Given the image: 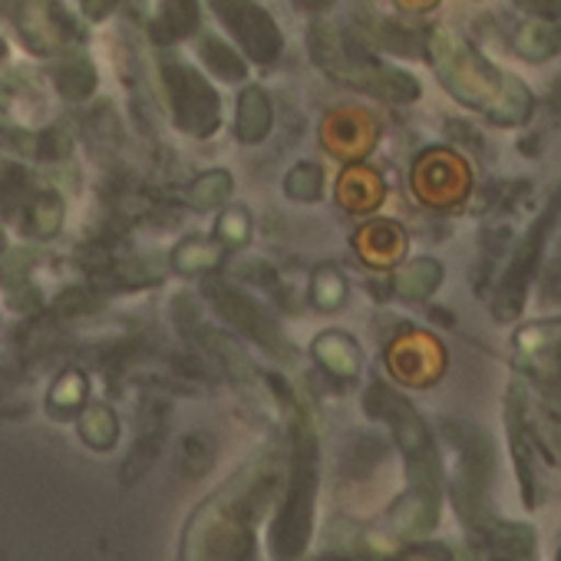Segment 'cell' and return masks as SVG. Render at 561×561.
I'll return each mask as SVG.
<instances>
[{"instance_id":"cell-1","label":"cell","mask_w":561,"mask_h":561,"mask_svg":"<svg viewBox=\"0 0 561 561\" xmlns=\"http://www.w3.org/2000/svg\"><path fill=\"white\" fill-rule=\"evenodd\" d=\"M280 482V453L261 449L234 472L192 518L185 531L188 558H248L254 551V522Z\"/></svg>"},{"instance_id":"cell-2","label":"cell","mask_w":561,"mask_h":561,"mask_svg":"<svg viewBox=\"0 0 561 561\" xmlns=\"http://www.w3.org/2000/svg\"><path fill=\"white\" fill-rule=\"evenodd\" d=\"M430 57L443 87L466 106L495 116L499 123H518L528 113V90L508 73L495 70L476 50H469L456 34L436 31L430 37Z\"/></svg>"},{"instance_id":"cell-3","label":"cell","mask_w":561,"mask_h":561,"mask_svg":"<svg viewBox=\"0 0 561 561\" xmlns=\"http://www.w3.org/2000/svg\"><path fill=\"white\" fill-rule=\"evenodd\" d=\"M280 393V403L288 410V426H291V485L288 495L280 502V512L274 518L271 531V548L277 558H298L308 548L311 525H314V495H318V433L308 416V410L295 400V393L271 380Z\"/></svg>"},{"instance_id":"cell-4","label":"cell","mask_w":561,"mask_h":561,"mask_svg":"<svg viewBox=\"0 0 561 561\" xmlns=\"http://www.w3.org/2000/svg\"><path fill=\"white\" fill-rule=\"evenodd\" d=\"M367 410L374 416H383L403 453H407V466H410V495L407 505L400 508V528L403 531H416V528H433L436 512H439V489H436V453L430 443V433L423 426V420L416 416V410L400 400L397 393H390L387 387H370L367 390Z\"/></svg>"},{"instance_id":"cell-5","label":"cell","mask_w":561,"mask_h":561,"mask_svg":"<svg viewBox=\"0 0 561 561\" xmlns=\"http://www.w3.org/2000/svg\"><path fill=\"white\" fill-rule=\"evenodd\" d=\"M311 54H314V64L324 67L334 80L367 96L390 100V103H413L420 96V83L413 77L374 60L334 27H321V24L311 27Z\"/></svg>"},{"instance_id":"cell-6","label":"cell","mask_w":561,"mask_h":561,"mask_svg":"<svg viewBox=\"0 0 561 561\" xmlns=\"http://www.w3.org/2000/svg\"><path fill=\"white\" fill-rule=\"evenodd\" d=\"M162 87H165L169 113L182 133L205 139L218 129L221 103H218L215 87L202 73H195L185 64H165L162 67Z\"/></svg>"},{"instance_id":"cell-7","label":"cell","mask_w":561,"mask_h":561,"mask_svg":"<svg viewBox=\"0 0 561 561\" xmlns=\"http://www.w3.org/2000/svg\"><path fill=\"white\" fill-rule=\"evenodd\" d=\"M205 298L215 305V311H218L231 328H238L248 341H254V344L264 347L267 354H274V357H280V360H291V357H295V347L288 344L285 331H280V328L264 314V308H261L251 295H244L241 288L228 285V280H221V277H208V280H205Z\"/></svg>"},{"instance_id":"cell-8","label":"cell","mask_w":561,"mask_h":561,"mask_svg":"<svg viewBox=\"0 0 561 561\" xmlns=\"http://www.w3.org/2000/svg\"><path fill=\"white\" fill-rule=\"evenodd\" d=\"M11 21L21 31V41L41 57L64 54L83 41L80 24L67 14L60 0H18Z\"/></svg>"},{"instance_id":"cell-9","label":"cell","mask_w":561,"mask_h":561,"mask_svg":"<svg viewBox=\"0 0 561 561\" xmlns=\"http://www.w3.org/2000/svg\"><path fill=\"white\" fill-rule=\"evenodd\" d=\"M215 14L225 21V27L238 37L241 50L254 64H274L280 54V31L271 21L267 11H261L254 0H211Z\"/></svg>"},{"instance_id":"cell-10","label":"cell","mask_w":561,"mask_h":561,"mask_svg":"<svg viewBox=\"0 0 561 561\" xmlns=\"http://www.w3.org/2000/svg\"><path fill=\"white\" fill-rule=\"evenodd\" d=\"M413 188L426 205H456L469 192V169L453 152H426L413 169Z\"/></svg>"},{"instance_id":"cell-11","label":"cell","mask_w":561,"mask_h":561,"mask_svg":"<svg viewBox=\"0 0 561 561\" xmlns=\"http://www.w3.org/2000/svg\"><path fill=\"white\" fill-rule=\"evenodd\" d=\"M390 370L407 387H430L443 374V347L426 334H407L390 347Z\"/></svg>"},{"instance_id":"cell-12","label":"cell","mask_w":561,"mask_h":561,"mask_svg":"<svg viewBox=\"0 0 561 561\" xmlns=\"http://www.w3.org/2000/svg\"><path fill=\"white\" fill-rule=\"evenodd\" d=\"M324 149L337 159H364L377 142V123L364 110H334L321 129Z\"/></svg>"},{"instance_id":"cell-13","label":"cell","mask_w":561,"mask_h":561,"mask_svg":"<svg viewBox=\"0 0 561 561\" xmlns=\"http://www.w3.org/2000/svg\"><path fill=\"white\" fill-rule=\"evenodd\" d=\"M357 251L367 257V264L387 267V264L400 261L403 251H407L403 228L393 225V221H374V225L360 228V234H357Z\"/></svg>"},{"instance_id":"cell-14","label":"cell","mask_w":561,"mask_h":561,"mask_svg":"<svg viewBox=\"0 0 561 561\" xmlns=\"http://www.w3.org/2000/svg\"><path fill=\"white\" fill-rule=\"evenodd\" d=\"M271 100L261 87H248L241 96H238V123H234V136L244 142V146H257L261 139H267L271 133Z\"/></svg>"},{"instance_id":"cell-15","label":"cell","mask_w":561,"mask_h":561,"mask_svg":"<svg viewBox=\"0 0 561 561\" xmlns=\"http://www.w3.org/2000/svg\"><path fill=\"white\" fill-rule=\"evenodd\" d=\"M337 198L347 211H374L383 202V182L374 169L367 165H351L341 175Z\"/></svg>"},{"instance_id":"cell-16","label":"cell","mask_w":561,"mask_h":561,"mask_svg":"<svg viewBox=\"0 0 561 561\" xmlns=\"http://www.w3.org/2000/svg\"><path fill=\"white\" fill-rule=\"evenodd\" d=\"M314 357H318V364L328 370V374H334V377H341V380H354L357 374H360V347L347 337V334H337V331H331V334H321L318 341H314Z\"/></svg>"},{"instance_id":"cell-17","label":"cell","mask_w":561,"mask_h":561,"mask_svg":"<svg viewBox=\"0 0 561 561\" xmlns=\"http://www.w3.org/2000/svg\"><path fill=\"white\" fill-rule=\"evenodd\" d=\"M27 271H31L27 251H11L8 261H0V280H4L11 305L14 308H24V311H37L41 308V298H37L34 285L27 280Z\"/></svg>"},{"instance_id":"cell-18","label":"cell","mask_w":561,"mask_h":561,"mask_svg":"<svg viewBox=\"0 0 561 561\" xmlns=\"http://www.w3.org/2000/svg\"><path fill=\"white\" fill-rule=\"evenodd\" d=\"M54 87L60 90V96L67 100H87L96 90V70L83 54L64 57L54 70Z\"/></svg>"},{"instance_id":"cell-19","label":"cell","mask_w":561,"mask_h":561,"mask_svg":"<svg viewBox=\"0 0 561 561\" xmlns=\"http://www.w3.org/2000/svg\"><path fill=\"white\" fill-rule=\"evenodd\" d=\"M198 27V0H162V14L156 24V41L172 44Z\"/></svg>"},{"instance_id":"cell-20","label":"cell","mask_w":561,"mask_h":561,"mask_svg":"<svg viewBox=\"0 0 561 561\" xmlns=\"http://www.w3.org/2000/svg\"><path fill=\"white\" fill-rule=\"evenodd\" d=\"M80 436L90 449H110L119 436L116 413L106 403H93L90 410L80 413Z\"/></svg>"},{"instance_id":"cell-21","label":"cell","mask_w":561,"mask_h":561,"mask_svg":"<svg viewBox=\"0 0 561 561\" xmlns=\"http://www.w3.org/2000/svg\"><path fill=\"white\" fill-rule=\"evenodd\" d=\"M64 225V202L57 192H37L31 208H27V218H24V228L34 231V238H54Z\"/></svg>"},{"instance_id":"cell-22","label":"cell","mask_w":561,"mask_h":561,"mask_svg":"<svg viewBox=\"0 0 561 561\" xmlns=\"http://www.w3.org/2000/svg\"><path fill=\"white\" fill-rule=\"evenodd\" d=\"M439 280H443V267L430 257H420V261H410L407 267H400L397 291L403 298H426Z\"/></svg>"},{"instance_id":"cell-23","label":"cell","mask_w":561,"mask_h":561,"mask_svg":"<svg viewBox=\"0 0 561 561\" xmlns=\"http://www.w3.org/2000/svg\"><path fill=\"white\" fill-rule=\"evenodd\" d=\"M87 403V377L80 370H67L57 377L50 390V413L57 416H77Z\"/></svg>"},{"instance_id":"cell-24","label":"cell","mask_w":561,"mask_h":561,"mask_svg":"<svg viewBox=\"0 0 561 561\" xmlns=\"http://www.w3.org/2000/svg\"><path fill=\"white\" fill-rule=\"evenodd\" d=\"M231 195V175L228 172H205L192 188H188V205L195 211H215L228 202Z\"/></svg>"},{"instance_id":"cell-25","label":"cell","mask_w":561,"mask_h":561,"mask_svg":"<svg viewBox=\"0 0 561 561\" xmlns=\"http://www.w3.org/2000/svg\"><path fill=\"white\" fill-rule=\"evenodd\" d=\"M202 60L208 64V70L221 80H241L244 77V60L241 54H234L228 44L215 41V37H205L202 41Z\"/></svg>"},{"instance_id":"cell-26","label":"cell","mask_w":561,"mask_h":561,"mask_svg":"<svg viewBox=\"0 0 561 561\" xmlns=\"http://www.w3.org/2000/svg\"><path fill=\"white\" fill-rule=\"evenodd\" d=\"M347 298V280L337 267H321L314 274V305L324 308V311H337Z\"/></svg>"},{"instance_id":"cell-27","label":"cell","mask_w":561,"mask_h":561,"mask_svg":"<svg viewBox=\"0 0 561 561\" xmlns=\"http://www.w3.org/2000/svg\"><path fill=\"white\" fill-rule=\"evenodd\" d=\"M172 261H175V267H179L182 274H198V271H205V267H211V264L218 261V248L208 244V241L188 238V241H182V244L175 248Z\"/></svg>"},{"instance_id":"cell-28","label":"cell","mask_w":561,"mask_h":561,"mask_svg":"<svg viewBox=\"0 0 561 561\" xmlns=\"http://www.w3.org/2000/svg\"><path fill=\"white\" fill-rule=\"evenodd\" d=\"M288 195L295 198V202H318L321 198V192H324V172L318 169V165H295L291 172H288Z\"/></svg>"},{"instance_id":"cell-29","label":"cell","mask_w":561,"mask_h":561,"mask_svg":"<svg viewBox=\"0 0 561 561\" xmlns=\"http://www.w3.org/2000/svg\"><path fill=\"white\" fill-rule=\"evenodd\" d=\"M251 234V218L244 208H225L221 218H218V238L225 244H244Z\"/></svg>"},{"instance_id":"cell-30","label":"cell","mask_w":561,"mask_h":561,"mask_svg":"<svg viewBox=\"0 0 561 561\" xmlns=\"http://www.w3.org/2000/svg\"><path fill=\"white\" fill-rule=\"evenodd\" d=\"M515 4L538 18H561V0H515Z\"/></svg>"},{"instance_id":"cell-31","label":"cell","mask_w":561,"mask_h":561,"mask_svg":"<svg viewBox=\"0 0 561 561\" xmlns=\"http://www.w3.org/2000/svg\"><path fill=\"white\" fill-rule=\"evenodd\" d=\"M116 4H119V0H83V14L90 21H103Z\"/></svg>"},{"instance_id":"cell-32","label":"cell","mask_w":561,"mask_h":561,"mask_svg":"<svg viewBox=\"0 0 561 561\" xmlns=\"http://www.w3.org/2000/svg\"><path fill=\"white\" fill-rule=\"evenodd\" d=\"M298 4L305 11H324V8H331V0H298Z\"/></svg>"},{"instance_id":"cell-33","label":"cell","mask_w":561,"mask_h":561,"mask_svg":"<svg viewBox=\"0 0 561 561\" xmlns=\"http://www.w3.org/2000/svg\"><path fill=\"white\" fill-rule=\"evenodd\" d=\"M400 4H407V8H416V11H423V8H433L436 0H400Z\"/></svg>"},{"instance_id":"cell-34","label":"cell","mask_w":561,"mask_h":561,"mask_svg":"<svg viewBox=\"0 0 561 561\" xmlns=\"http://www.w3.org/2000/svg\"><path fill=\"white\" fill-rule=\"evenodd\" d=\"M18 8V0H0V18H11Z\"/></svg>"},{"instance_id":"cell-35","label":"cell","mask_w":561,"mask_h":561,"mask_svg":"<svg viewBox=\"0 0 561 561\" xmlns=\"http://www.w3.org/2000/svg\"><path fill=\"white\" fill-rule=\"evenodd\" d=\"M8 57V44H4V37H0V60Z\"/></svg>"},{"instance_id":"cell-36","label":"cell","mask_w":561,"mask_h":561,"mask_svg":"<svg viewBox=\"0 0 561 561\" xmlns=\"http://www.w3.org/2000/svg\"><path fill=\"white\" fill-rule=\"evenodd\" d=\"M0 248H4V234H0Z\"/></svg>"}]
</instances>
